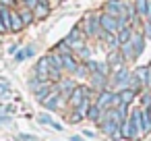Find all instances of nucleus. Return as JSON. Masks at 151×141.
I'll return each instance as SVG.
<instances>
[{
	"label": "nucleus",
	"mask_w": 151,
	"mask_h": 141,
	"mask_svg": "<svg viewBox=\"0 0 151 141\" xmlns=\"http://www.w3.org/2000/svg\"><path fill=\"white\" fill-rule=\"evenodd\" d=\"M128 77H130V71L126 69V67H120V69H116V71H112L110 73V77H108V85L112 87L110 91H122V89H126L128 87Z\"/></svg>",
	"instance_id": "f257e3e1"
},
{
	"label": "nucleus",
	"mask_w": 151,
	"mask_h": 141,
	"mask_svg": "<svg viewBox=\"0 0 151 141\" xmlns=\"http://www.w3.org/2000/svg\"><path fill=\"white\" fill-rule=\"evenodd\" d=\"M89 95H91V89H89V87H85V85H77V87L73 89V93L68 95L66 104L75 110V108H79V106H81V104H83Z\"/></svg>",
	"instance_id": "f03ea898"
},
{
	"label": "nucleus",
	"mask_w": 151,
	"mask_h": 141,
	"mask_svg": "<svg viewBox=\"0 0 151 141\" xmlns=\"http://www.w3.org/2000/svg\"><path fill=\"white\" fill-rule=\"evenodd\" d=\"M50 69H52L50 56H42V58L37 60V64H35V79H40V81H50Z\"/></svg>",
	"instance_id": "7ed1b4c3"
},
{
	"label": "nucleus",
	"mask_w": 151,
	"mask_h": 141,
	"mask_svg": "<svg viewBox=\"0 0 151 141\" xmlns=\"http://www.w3.org/2000/svg\"><path fill=\"white\" fill-rule=\"evenodd\" d=\"M42 104H44V106H46L50 112H54V110H60V108L66 104V100H64V98H62V95L56 91V87H54V91H52V93H50L46 100H42Z\"/></svg>",
	"instance_id": "20e7f679"
},
{
	"label": "nucleus",
	"mask_w": 151,
	"mask_h": 141,
	"mask_svg": "<svg viewBox=\"0 0 151 141\" xmlns=\"http://www.w3.org/2000/svg\"><path fill=\"white\" fill-rule=\"evenodd\" d=\"M83 33L89 35V38H95L97 31H99V19H95L93 15H89L87 19H83V25H81Z\"/></svg>",
	"instance_id": "39448f33"
},
{
	"label": "nucleus",
	"mask_w": 151,
	"mask_h": 141,
	"mask_svg": "<svg viewBox=\"0 0 151 141\" xmlns=\"http://www.w3.org/2000/svg\"><path fill=\"white\" fill-rule=\"evenodd\" d=\"M114 93L116 91H110V89H104V91H99L97 93V100L93 102L101 112L104 110H108V108H112V100H114Z\"/></svg>",
	"instance_id": "423d86ee"
},
{
	"label": "nucleus",
	"mask_w": 151,
	"mask_h": 141,
	"mask_svg": "<svg viewBox=\"0 0 151 141\" xmlns=\"http://www.w3.org/2000/svg\"><path fill=\"white\" fill-rule=\"evenodd\" d=\"M104 13L106 15H112V17H118V19L124 17V4H122V0H110V2H106L104 4Z\"/></svg>",
	"instance_id": "0eeeda50"
},
{
	"label": "nucleus",
	"mask_w": 151,
	"mask_h": 141,
	"mask_svg": "<svg viewBox=\"0 0 151 141\" xmlns=\"http://www.w3.org/2000/svg\"><path fill=\"white\" fill-rule=\"evenodd\" d=\"M124 56H122V52H120V48L118 50H112V52H108V58H106V64L110 67V71H116V69H120V67H124Z\"/></svg>",
	"instance_id": "6e6552de"
},
{
	"label": "nucleus",
	"mask_w": 151,
	"mask_h": 141,
	"mask_svg": "<svg viewBox=\"0 0 151 141\" xmlns=\"http://www.w3.org/2000/svg\"><path fill=\"white\" fill-rule=\"evenodd\" d=\"M89 83H91L89 89H95V91L108 89V77L101 75V73H91V75H89Z\"/></svg>",
	"instance_id": "1a4fd4ad"
},
{
	"label": "nucleus",
	"mask_w": 151,
	"mask_h": 141,
	"mask_svg": "<svg viewBox=\"0 0 151 141\" xmlns=\"http://www.w3.org/2000/svg\"><path fill=\"white\" fill-rule=\"evenodd\" d=\"M75 87H77V83H75L73 79H60V81L56 83V91H58L64 100H68V95L73 93Z\"/></svg>",
	"instance_id": "9d476101"
},
{
	"label": "nucleus",
	"mask_w": 151,
	"mask_h": 141,
	"mask_svg": "<svg viewBox=\"0 0 151 141\" xmlns=\"http://www.w3.org/2000/svg\"><path fill=\"white\" fill-rule=\"evenodd\" d=\"M79 64H81V62L75 58V54H66V56H62V71H66V73H70V75H75V71H77Z\"/></svg>",
	"instance_id": "9b49d317"
},
{
	"label": "nucleus",
	"mask_w": 151,
	"mask_h": 141,
	"mask_svg": "<svg viewBox=\"0 0 151 141\" xmlns=\"http://www.w3.org/2000/svg\"><path fill=\"white\" fill-rule=\"evenodd\" d=\"M116 93H118V98H120V104H124V106H130V104L137 100V95H139L137 91H132V89H128V87L122 89V91H116Z\"/></svg>",
	"instance_id": "f8f14e48"
},
{
	"label": "nucleus",
	"mask_w": 151,
	"mask_h": 141,
	"mask_svg": "<svg viewBox=\"0 0 151 141\" xmlns=\"http://www.w3.org/2000/svg\"><path fill=\"white\" fill-rule=\"evenodd\" d=\"M25 25H23V21H21V15H19V11L15 13L13 11V15H11V31H21Z\"/></svg>",
	"instance_id": "ddd939ff"
},
{
	"label": "nucleus",
	"mask_w": 151,
	"mask_h": 141,
	"mask_svg": "<svg viewBox=\"0 0 151 141\" xmlns=\"http://www.w3.org/2000/svg\"><path fill=\"white\" fill-rule=\"evenodd\" d=\"M132 33H134V31H132L130 27H124V29H120V31L116 33V40H118V44H120V46H122V44H126V42L132 38Z\"/></svg>",
	"instance_id": "4468645a"
},
{
	"label": "nucleus",
	"mask_w": 151,
	"mask_h": 141,
	"mask_svg": "<svg viewBox=\"0 0 151 141\" xmlns=\"http://www.w3.org/2000/svg\"><path fill=\"white\" fill-rule=\"evenodd\" d=\"M141 127H143V133L145 135L151 131V118H149V112L145 108H141Z\"/></svg>",
	"instance_id": "2eb2a0df"
},
{
	"label": "nucleus",
	"mask_w": 151,
	"mask_h": 141,
	"mask_svg": "<svg viewBox=\"0 0 151 141\" xmlns=\"http://www.w3.org/2000/svg\"><path fill=\"white\" fill-rule=\"evenodd\" d=\"M33 52H35V48H33V46H27V48H23L21 52H17V54H15V60H17V62H23L25 58L33 56Z\"/></svg>",
	"instance_id": "dca6fc26"
},
{
	"label": "nucleus",
	"mask_w": 151,
	"mask_h": 141,
	"mask_svg": "<svg viewBox=\"0 0 151 141\" xmlns=\"http://www.w3.org/2000/svg\"><path fill=\"white\" fill-rule=\"evenodd\" d=\"M132 4H134V13H137V15H141V17H145L149 0H132Z\"/></svg>",
	"instance_id": "f3484780"
},
{
	"label": "nucleus",
	"mask_w": 151,
	"mask_h": 141,
	"mask_svg": "<svg viewBox=\"0 0 151 141\" xmlns=\"http://www.w3.org/2000/svg\"><path fill=\"white\" fill-rule=\"evenodd\" d=\"M48 13H50V4H37V7L33 9V17H35V19H44Z\"/></svg>",
	"instance_id": "a211bd4d"
},
{
	"label": "nucleus",
	"mask_w": 151,
	"mask_h": 141,
	"mask_svg": "<svg viewBox=\"0 0 151 141\" xmlns=\"http://www.w3.org/2000/svg\"><path fill=\"white\" fill-rule=\"evenodd\" d=\"M19 15H21V21H23V25H29V23L35 19V17H33V11H31V9H27V7H25V9H23Z\"/></svg>",
	"instance_id": "6ab92c4d"
},
{
	"label": "nucleus",
	"mask_w": 151,
	"mask_h": 141,
	"mask_svg": "<svg viewBox=\"0 0 151 141\" xmlns=\"http://www.w3.org/2000/svg\"><path fill=\"white\" fill-rule=\"evenodd\" d=\"M99 116H101V110H99L95 104H91V106H89V112H87V118H89V120H93V122H97V120H99Z\"/></svg>",
	"instance_id": "aec40b11"
},
{
	"label": "nucleus",
	"mask_w": 151,
	"mask_h": 141,
	"mask_svg": "<svg viewBox=\"0 0 151 141\" xmlns=\"http://www.w3.org/2000/svg\"><path fill=\"white\" fill-rule=\"evenodd\" d=\"M91 104H93V102H91V98H87V100H85L79 108H75V112H79L83 118H87V112H89V106H91Z\"/></svg>",
	"instance_id": "412c9836"
},
{
	"label": "nucleus",
	"mask_w": 151,
	"mask_h": 141,
	"mask_svg": "<svg viewBox=\"0 0 151 141\" xmlns=\"http://www.w3.org/2000/svg\"><path fill=\"white\" fill-rule=\"evenodd\" d=\"M132 75H134V77L145 85V81H147V67H139V69H134V71H132Z\"/></svg>",
	"instance_id": "4be33fe9"
},
{
	"label": "nucleus",
	"mask_w": 151,
	"mask_h": 141,
	"mask_svg": "<svg viewBox=\"0 0 151 141\" xmlns=\"http://www.w3.org/2000/svg\"><path fill=\"white\" fill-rule=\"evenodd\" d=\"M141 108H149L151 106V93L149 91H141Z\"/></svg>",
	"instance_id": "5701e85b"
},
{
	"label": "nucleus",
	"mask_w": 151,
	"mask_h": 141,
	"mask_svg": "<svg viewBox=\"0 0 151 141\" xmlns=\"http://www.w3.org/2000/svg\"><path fill=\"white\" fill-rule=\"evenodd\" d=\"M79 52V58H83V60H89V56H91V50L87 48V46H83L81 50H77Z\"/></svg>",
	"instance_id": "b1692460"
},
{
	"label": "nucleus",
	"mask_w": 151,
	"mask_h": 141,
	"mask_svg": "<svg viewBox=\"0 0 151 141\" xmlns=\"http://www.w3.org/2000/svg\"><path fill=\"white\" fill-rule=\"evenodd\" d=\"M81 120H83V116H81L79 112H75V110H73V114L68 116V122H73V124H77V122H81Z\"/></svg>",
	"instance_id": "393cba45"
},
{
	"label": "nucleus",
	"mask_w": 151,
	"mask_h": 141,
	"mask_svg": "<svg viewBox=\"0 0 151 141\" xmlns=\"http://www.w3.org/2000/svg\"><path fill=\"white\" fill-rule=\"evenodd\" d=\"M143 35L151 40V21H145L143 23Z\"/></svg>",
	"instance_id": "a878e982"
},
{
	"label": "nucleus",
	"mask_w": 151,
	"mask_h": 141,
	"mask_svg": "<svg viewBox=\"0 0 151 141\" xmlns=\"http://www.w3.org/2000/svg\"><path fill=\"white\" fill-rule=\"evenodd\" d=\"M37 120H40L42 124H50V122H52L54 118H52L50 114H40V116H37Z\"/></svg>",
	"instance_id": "bb28decb"
},
{
	"label": "nucleus",
	"mask_w": 151,
	"mask_h": 141,
	"mask_svg": "<svg viewBox=\"0 0 151 141\" xmlns=\"http://www.w3.org/2000/svg\"><path fill=\"white\" fill-rule=\"evenodd\" d=\"M15 4V0H0V7H6V9H11Z\"/></svg>",
	"instance_id": "cd10ccee"
},
{
	"label": "nucleus",
	"mask_w": 151,
	"mask_h": 141,
	"mask_svg": "<svg viewBox=\"0 0 151 141\" xmlns=\"http://www.w3.org/2000/svg\"><path fill=\"white\" fill-rule=\"evenodd\" d=\"M19 141H35V137H29V135H17Z\"/></svg>",
	"instance_id": "c85d7f7f"
},
{
	"label": "nucleus",
	"mask_w": 151,
	"mask_h": 141,
	"mask_svg": "<svg viewBox=\"0 0 151 141\" xmlns=\"http://www.w3.org/2000/svg\"><path fill=\"white\" fill-rule=\"evenodd\" d=\"M50 127H52L54 131H62V124H60V122H56V120H52V122H50Z\"/></svg>",
	"instance_id": "c756f323"
},
{
	"label": "nucleus",
	"mask_w": 151,
	"mask_h": 141,
	"mask_svg": "<svg viewBox=\"0 0 151 141\" xmlns=\"http://www.w3.org/2000/svg\"><path fill=\"white\" fill-rule=\"evenodd\" d=\"M6 93H9V85L2 83V85H0V95H6Z\"/></svg>",
	"instance_id": "7c9ffc66"
},
{
	"label": "nucleus",
	"mask_w": 151,
	"mask_h": 141,
	"mask_svg": "<svg viewBox=\"0 0 151 141\" xmlns=\"http://www.w3.org/2000/svg\"><path fill=\"white\" fill-rule=\"evenodd\" d=\"M147 21H151V0H149V4H147V13H145Z\"/></svg>",
	"instance_id": "2f4dec72"
},
{
	"label": "nucleus",
	"mask_w": 151,
	"mask_h": 141,
	"mask_svg": "<svg viewBox=\"0 0 151 141\" xmlns=\"http://www.w3.org/2000/svg\"><path fill=\"white\" fill-rule=\"evenodd\" d=\"M83 135H87L89 139H93V137H95V133H93V131H83Z\"/></svg>",
	"instance_id": "473e14b6"
},
{
	"label": "nucleus",
	"mask_w": 151,
	"mask_h": 141,
	"mask_svg": "<svg viewBox=\"0 0 151 141\" xmlns=\"http://www.w3.org/2000/svg\"><path fill=\"white\" fill-rule=\"evenodd\" d=\"M73 141H85V139H83V137H79V135H75V137H73Z\"/></svg>",
	"instance_id": "72a5a7b5"
},
{
	"label": "nucleus",
	"mask_w": 151,
	"mask_h": 141,
	"mask_svg": "<svg viewBox=\"0 0 151 141\" xmlns=\"http://www.w3.org/2000/svg\"><path fill=\"white\" fill-rule=\"evenodd\" d=\"M145 110H147V112H149V118H151V106H149V108H145Z\"/></svg>",
	"instance_id": "f704fd0d"
}]
</instances>
